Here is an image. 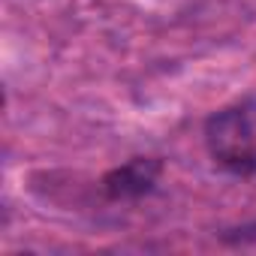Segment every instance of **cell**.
Masks as SVG:
<instances>
[{
	"label": "cell",
	"mask_w": 256,
	"mask_h": 256,
	"mask_svg": "<svg viewBox=\"0 0 256 256\" xmlns=\"http://www.w3.org/2000/svg\"><path fill=\"white\" fill-rule=\"evenodd\" d=\"M205 142L217 166L241 178H256V106L217 112L205 126Z\"/></svg>",
	"instance_id": "cell-1"
},
{
	"label": "cell",
	"mask_w": 256,
	"mask_h": 256,
	"mask_svg": "<svg viewBox=\"0 0 256 256\" xmlns=\"http://www.w3.org/2000/svg\"><path fill=\"white\" fill-rule=\"evenodd\" d=\"M163 166L151 157H136L130 163H124L118 169H112L102 178V190L108 199H139L145 193L154 190L157 178H160Z\"/></svg>",
	"instance_id": "cell-2"
}]
</instances>
